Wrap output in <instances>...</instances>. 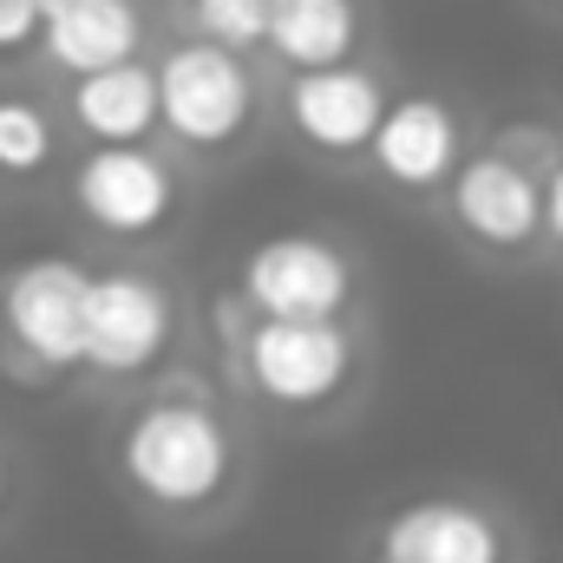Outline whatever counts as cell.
Returning <instances> with one entry per match:
<instances>
[{"instance_id":"6da1fadb","label":"cell","mask_w":563,"mask_h":563,"mask_svg":"<svg viewBox=\"0 0 563 563\" xmlns=\"http://www.w3.org/2000/svg\"><path fill=\"white\" fill-rule=\"evenodd\" d=\"M119 485L164 525H203L243 492V432L223 400L197 380H164L139 394L112 426Z\"/></svg>"},{"instance_id":"7a4b0ae2","label":"cell","mask_w":563,"mask_h":563,"mask_svg":"<svg viewBox=\"0 0 563 563\" xmlns=\"http://www.w3.org/2000/svg\"><path fill=\"white\" fill-rule=\"evenodd\" d=\"M223 354L236 367V387L282 420L334 413L367 374L354 314H250Z\"/></svg>"},{"instance_id":"3957f363","label":"cell","mask_w":563,"mask_h":563,"mask_svg":"<svg viewBox=\"0 0 563 563\" xmlns=\"http://www.w3.org/2000/svg\"><path fill=\"white\" fill-rule=\"evenodd\" d=\"M164 86V139L184 157H236L263 125V73L243 46L177 33L157 53Z\"/></svg>"},{"instance_id":"277c9868","label":"cell","mask_w":563,"mask_h":563,"mask_svg":"<svg viewBox=\"0 0 563 563\" xmlns=\"http://www.w3.org/2000/svg\"><path fill=\"white\" fill-rule=\"evenodd\" d=\"M86 288L92 269L66 250H40L0 269V347L33 374H86Z\"/></svg>"},{"instance_id":"5b68a950","label":"cell","mask_w":563,"mask_h":563,"mask_svg":"<svg viewBox=\"0 0 563 563\" xmlns=\"http://www.w3.org/2000/svg\"><path fill=\"white\" fill-rule=\"evenodd\" d=\"M66 197L86 230L112 243H151L184 217V164L151 139L139 144H86L66 164Z\"/></svg>"},{"instance_id":"8992f818","label":"cell","mask_w":563,"mask_h":563,"mask_svg":"<svg viewBox=\"0 0 563 563\" xmlns=\"http://www.w3.org/2000/svg\"><path fill=\"white\" fill-rule=\"evenodd\" d=\"M177 334H184V308L164 276H151L139 263L92 269V288H86V374L92 380L132 387L144 374H157Z\"/></svg>"},{"instance_id":"52a82bcc","label":"cell","mask_w":563,"mask_h":563,"mask_svg":"<svg viewBox=\"0 0 563 563\" xmlns=\"http://www.w3.org/2000/svg\"><path fill=\"white\" fill-rule=\"evenodd\" d=\"M439 197H445L452 236L472 243L492 263L531 256L544 243V170L525 164L518 151H505L498 139L465 151L459 170H452V184Z\"/></svg>"},{"instance_id":"ba28073f","label":"cell","mask_w":563,"mask_h":563,"mask_svg":"<svg viewBox=\"0 0 563 563\" xmlns=\"http://www.w3.org/2000/svg\"><path fill=\"white\" fill-rule=\"evenodd\" d=\"M367 563H518V525L478 492H426L367 531Z\"/></svg>"},{"instance_id":"9c48e42d","label":"cell","mask_w":563,"mask_h":563,"mask_svg":"<svg viewBox=\"0 0 563 563\" xmlns=\"http://www.w3.org/2000/svg\"><path fill=\"white\" fill-rule=\"evenodd\" d=\"M236 295L256 314H354L361 301V263L347 243L321 230H282L243 250Z\"/></svg>"},{"instance_id":"30bf717a","label":"cell","mask_w":563,"mask_h":563,"mask_svg":"<svg viewBox=\"0 0 563 563\" xmlns=\"http://www.w3.org/2000/svg\"><path fill=\"white\" fill-rule=\"evenodd\" d=\"M387 106H394V86L374 59L308 66V73H288V86H282V125L314 157H334V164H354L374 151Z\"/></svg>"},{"instance_id":"8fae6325","label":"cell","mask_w":563,"mask_h":563,"mask_svg":"<svg viewBox=\"0 0 563 563\" xmlns=\"http://www.w3.org/2000/svg\"><path fill=\"white\" fill-rule=\"evenodd\" d=\"M374 170L407 190V197H432L452 184L459 157H465V112L445 92H394L380 132H374Z\"/></svg>"},{"instance_id":"7c38bea8","label":"cell","mask_w":563,"mask_h":563,"mask_svg":"<svg viewBox=\"0 0 563 563\" xmlns=\"http://www.w3.org/2000/svg\"><path fill=\"white\" fill-rule=\"evenodd\" d=\"M66 125L86 144H139L164 132V86H157V59H119L99 73H73L66 86Z\"/></svg>"},{"instance_id":"4fadbf2b","label":"cell","mask_w":563,"mask_h":563,"mask_svg":"<svg viewBox=\"0 0 563 563\" xmlns=\"http://www.w3.org/2000/svg\"><path fill=\"white\" fill-rule=\"evenodd\" d=\"M144 33H151L144 0H66L46 13L33 53L53 73H99V66H119V59L144 53Z\"/></svg>"},{"instance_id":"5bb4252c","label":"cell","mask_w":563,"mask_h":563,"mask_svg":"<svg viewBox=\"0 0 563 563\" xmlns=\"http://www.w3.org/2000/svg\"><path fill=\"white\" fill-rule=\"evenodd\" d=\"M361 40H367V7L361 0H276L269 59L288 66V73L361 59Z\"/></svg>"},{"instance_id":"9a60e30c","label":"cell","mask_w":563,"mask_h":563,"mask_svg":"<svg viewBox=\"0 0 563 563\" xmlns=\"http://www.w3.org/2000/svg\"><path fill=\"white\" fill-rule=\"evenodd\" d=\"M53 164H59V119L26 92H0V177L33 184Z\"/></svg>"},{"instance_id":"2e32d148","label":"cell","mask_w":563,"mask_h":563,"mask_svg":"<svg viewBox=\"0 0 563 563\" xmlns=\"http://www.w3.org/2000/svg\"><path fill=\"white\" fill-rule=\"evenodd\" d=\"M170 13L184 20V33L243 46V53H269V20L276 0H170Z\"/></svg>"},{"instance_id":"e0dca14e","label":"cell","mask_w":563,"mask_h":563,"mask_svg":"<svg viewBox=\"0 0 563 563\" xmlns=\"http://www.w3.org/2000/svg\"><path fill=\"white\" fill-rule=\"evenodd\" d=\"M40 26H46L40 0H0V53H33Z\"/></svg>"},{"instance_id":"ac0fdd59","label":"cell","mask_w":563,"mask_h":563,"mask_svg":"<svg viewBox=\"0 0 563 563\" xmlns=\"http://www.w3.org/2000/svg\"><path fill=\"white\" fill-rule=\"evenodd\" d=\"M544 243L563 250V157H558V170L544 177Z\"/></svg>"},{"instance_id":"d6986e66","label":"cell","mask_w":563,"mask_h":563,"mask_svg":"<svg viewBox=\"0 0 563 563\" xmlns=\"http://www.w3.org/2000/svg\"><path fill=\"white\" fill-rule=\"evenodd\" d=\"M13 498H20V465H13V452L0 445V518L13 511Z\"/></svg>"},{"instance_id":"ffe728a7","label":"cell","mask_w":563,"mask_h":563,"mask_svg":"<svg viewBox=\"0 0 563 563\" xmlns=\"http://www.w3.org/2000/svg\"><path fill=\"white\" fill-rule=\"evenodd\" d=\"M40 7H46V13H53V7H66V0H40Z\"/></svg>"},{"instance_id":"44dd1931","label":"cell","mask_w":563,"mask_h":563,"mask_svg":"<svg viewBox=\"0 0 563 563\" xmlns=\"http://www.w3.org/2000/svg\"><path fill=\"white\" fill-rule=\"evenodd\" d=\"M538 7H563V0H538Z\"/></svg>"},{"instance_id":"7402d4cb","label":"cell","mask_w":563,"mask_h":563,"mask_svg":"<svg viewBox=\"0 0 563 563\" xmlns=\"http://www.w3.org/2000/svg\"><path fill=\"white\" fill-rule=\"evenodd\" d=\"M558 112H563V106H558Z\"/></svg>"}]
</instances>
